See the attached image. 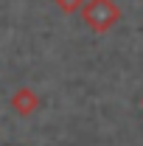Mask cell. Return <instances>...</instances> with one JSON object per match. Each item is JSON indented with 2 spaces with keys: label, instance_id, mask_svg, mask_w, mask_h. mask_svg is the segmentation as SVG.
Listing matches in <instances>:
<instances>
[{
  "label": "cell",
  "instance_id": "1",
  "mask_svg": "<svg viewBox=\"0 0 143 146\" xmlns=\"http://www.w3.org/2000/svg\"><path fill=\"white\" fill-rule=\"evenodd\" d=\"M11 107L17 110L20 115H31V112L39 107V98H36V93H34V90L23 87V90H17V96L11 98Z\"/></svg>",
  "mask_w": 143,
  "mask_h": 146
}]
</instances>
